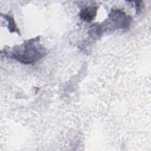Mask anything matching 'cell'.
I'll return each mask as SVG.
<instances>
[{"label":"cell","instance_id":"1","mask_svg":"<svg viewBox=\"0 0 151 151\" xmlns=\"http://www.w3.org/2000/svg\"><path fill=\"white\" fill-rule=\"evenodd\" d=\"M39 40V37L31 39L25 42L22 47L14 49L12 57L24 64L32 63L40 60L46 52L44 48L38 44Z\"/></svg>","mask_w":151,"mask_h":151},{"label":"cell","instance_id":"2","mask_svg":"<svg viewBox=\"0 0 151 151\" xmlns=\"http://www.w3.org/2000/svg\"><path fill=\"white\" fill-rule=\"evenodd\" d=\"M109 17L116 24H118V27L122 28H127L130 24V19L131 18H129V17L121 10H112L109 15Z\"/></svg>","mask_w":151,"mask_h":151},{"label":"cell","instance_id":"3","mask_svg":"<svg viewBox=\"0 0 151 151\" xmlns=\"http://www.w3.org/2000/svg\"><path fill=\"white\" fill-rule=\"evenodd\" d=\"M97 9V6H88L82 9L80 12V17L84 21L91 22L95 18Z\"/></svg>","mask_w":151,"mask_h":151},{"label":"cell","instance_id":"4","mask_svg":"<svg viewBox=\"0 0 151 151\" xmlns=\"http://www.w3.org/2000/svg\"><path fill=\"white\" fill-rule=\"evenodd\" d=\"M2 16L8 21V23H9L8 29L10 31V32H16L17 31V32H19L17 30V27H16L14 18L8 15H2Z\"/></svg>","mask_w":151,"mask_h":151}]
</instances>
